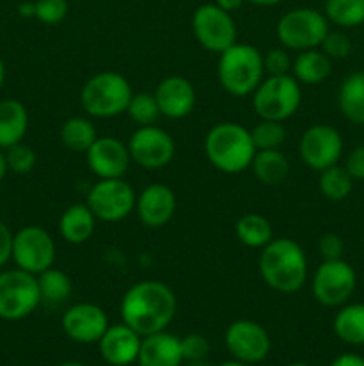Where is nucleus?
Segmentation results:
<instances>
[{
	"instance_id": "24",
	"label": "nucleus",
	"mask_w": 364,
	"mask_h": 366,
	"mask_svg": "<svg viewBox=\"0 0 364 366\" xmlns=\"http://www.w3.org/2000/svg\"><path fill=\"white\" fill-rule=\"evenodd\" d=\"M332 71V59L325 56L321 50L310 49L303 52H296L291 64V75L307 86H318L328 79Z\"/></svg>"
},
{
	"instance_id": "33",
	"label": "nucleus",
	"mask_w": 364,
	"mask_h": 366,
	"mask_svg": "<svg viewBox=\"0 0 364 366\" xmlns=\"http://www.w3.org/2000/svg\"><path fill=\"white\" fill-rule=\"evenodd\" d=\"M250 136H252L256 150H275L284 145L285 138H288V131L284 127V122L263 120L261 118L250 129Z\"/></svg>"
},
{
	"instance_id": "23",
	"label": "nucleus",
	"mask_w": 364,
	"mask_h": 366,
	"mask_svg": "<svg viewBox=\"0 0 364 366\" xmlns=\"http://www.w3.org/2000/svg\"><path fill=\"white\" fill-rule=\"evenodd\" d=\"M29 129L27 107L14 99L0 100V149L24 142Z\"/></svg>"
},
{
	"instance_id": "1",
	"label": "nucleus",
	"mask_w": 364,
	"mask_h": 366,
	"mask_svg": "<svg viewBox=\"0 0 364 366\" xmlns=\"http://www.w3.org/2000/svg\"><path fill=\"white\" fill-rule=\"evenodd\" d=\"M177 313L173 290L161 281H139L123 293L120 317L141 338L166 331Z\"/></svg>"
},
{
	"instance_id": "2",
	"label": "nucleus",
	"mask_w": 364,
	"mask_h": 366,
	"mask_svg": "<svg viewBox=\"0 0 364 366\" xmlns=\"http://www.w3.org/2000/svg\"><path fill=\"white\" fill-rule=\"evenodd\" d=\"M259 275L264 285L277 293H296L309 275L307 254L291 238H273L259 254Z\"/></svg>"
},
{
	"instance_id": "52",
	"label": "nucleus",
	"mask_w": 364,
	"mask_h": 366,
	"mask_svg": "<svg viewBox=\"0 0 364 366\" xmlns=\"http://www.w3.org/2000/svg\"><path fill=\"white\" fill-rule=\"evenodd\" d=\"M288 366H310V365H307V363H300V361H298V363H291V365H288Z\"/></svg>"
},
{
	"instance_id": "35",
	"label": "nucleus",
	"mask_w": 364,
	"mask_h": 366,
	"mask_svg": "<svg viewBox=\"0 0 364 366\" xmlns=\"http://www.w3.org/2000/svg\"><path fill=\"white\" fill-rule=\"evenodd\" d=\"M6 152V161L7 168H9L13 174L25 175L29 172L34 170L36 167V152L29 145H25L24 142L16 143V145L9 147V149L4 150Z\"/></svg>"
},
{
	"instance_id": "42",
	"label": "nucleus",
	"mask_w": 364,
	"mask_h": 366,
	"mask_svg": "<svg viewBox=\"0 0 364 366\" xmlns=\"http://www.w3.org/2000/svg\"><path fill=\"white\" fill-rule=\"evenodd\" d=\"M13 238L9 225L0 220V268L6 267L13 257Z\"/></svg>"
},
{
	"instance_id": "36",
	"label": "nucleus",
	"mask_w": 364,
	"mask_h": 366,
	"mask_svg": "<svg viewBox=\"0 0 364 366\" xmlns=\"http://www.w3.org/2000/svg\"><path fill=\"white\" fill-rule=\"evenodd\" d=\"M36 18L45 25H57L68 16V0H36Z\"/></svg>"
},
{
	"instance_id": "5",
	"label": "nucleus",
	"mask_w": 364,
	"mask_h": 366,
	"mask_svg": "<svg viewBox=\"0 0 364 366\" xmlns=\"http://www.w3.org/2000/svg\"><path fill=\"white\" fill-rule=\"evenodd\" d=\"M132 86L118 71H98L84 82L81 89V106L91 118H114L127 111Z\"/></svg>"
},
{
	"instance_id": "31",
	"label": "nucleus",
	"mask_w": 364,
	"mask_h": 366,
	"mask_svg": "<svg viewBox=\"0 0 364 366\" xmlns=\"http://www.w3.org/2000/svg\"><path fill=\"white\" fill-rule=\"evenodd\" d=\"M352 181L353 179L350 177L345 167L332 164V167L320 172L318 186H320V192L325 199L332 200V202H339V200H345L350 195V192H352Z\"/></svg>"
},
{
	"instance_id": "39",
	"label": "nucleus",
	"mask_w": 364,
	"mask_h": 366,
	"mask_svg": "<svg viewBox=\"0 0 364 366\" xmlns=\"http://www.w3.org/2000/svg\"><path fill=\"white\" fill-rule=\"evenodd\" d=\"M321 52L330 59H345L352 52V41L345 32H330L325 36V39L320 45Z\"/></svg>"
},
{
	"instance_id": "37",
	"label": "nucleus",
	"mask_w": 364,
	"mask_h": 366,
	"mask_svg": "<svg viewBox=\"0 0 364 366\" xmlns=\"http://www.w3.org/2000/svg\"><path fill=\"white\" fill-rule=\"evenodd\" d=\"M181 350L184 361H202L209 356L211 345L206 336L198 332H189L184 338H181Z\"/></svg>"
},
{
	"instance_id": "15",
	"label": "nucleus",
	"mask_w": 364,
	"mask_h": 366,
	"mask_svg": "<svg viewBox=\"0 0 364 366\" xmlns=\"http://www.w3.org/2000/svg\"><path fill=\"white\" fill-rule=\"evenodd\" d=\"M225 347L234 360L246 365L261 363L271 350L266 329L253 320H236L225 331Z\"/></svg>"
},
{
	"instance_id": "26",
	"label": "nucleus",
	"mask_w": 364,
	"mask_h": 366,
	"mask_svg": "<svg viewBox=\"0 0 364 366\" xmlns=\"http://www.w3.org/2000/svg\"><path fill=\"white\" fill-rule=\"evenodd\" d=\"M338 104L346 120L364 125V71L348 75L338 93Z\"/></svg>"
},
{
	"instance_id": "17",
	"label": "nucleus",
	"mask_w": 364,
	"mask_h": 366,
	"mask_svg": "<svg viewBox=\"0 0 364 366\" xmlns=\"http://www.w3.org/2000/svg\"><path fill=\"white\" fill-rule=\"evenodd\" d=\"M63 331L71 342L84 343H98L103 332L109 327V318L107 313L100 306L93 302L74 304L68 307L63 315Z\"/></svg>"
},
{
	"instance_id": "38",
	"label": "nucleus",
	"mask_w": 364,
	"mask_h": 366,
	"mask_svg": "<svg viewBox=\"0 0 364 366\" xmlns=\"http://www.w3.org/2000/svg\"><path fill=\"white\" fill-rule=\"evenodd\" d=\"M263 64L266 75H285L291 74L293 59L284 46H275V49L263 54Z\"/></svg>"
},
{
	"instance_id": "43",
	"label": "nucleus",
	"mask_w": 364,
	"mask_h": 366,
	"mask_svg": "<svg viewBox=\"0 0 364 366\" xmlns=\"http://www.w3.org/2000/svg\"><path fill=\"white\" fill-rule=\"evenodd\" d=\"M330 366H364V357L359 354H341L332 361Z\"/></svg>"
},
{
	"instance_id": "30",
	"label": "nucleus",
	"mask_w": 364,
	"mask_h": 366,
	"mask_svg": "<svg viewBox=\"0 0 364 366\" xmlns=\"http://www.w3.org/2000/svg\"><path fill=\"white\" fill-rule=\"evenodd\" d=\"M39 286V295H41V302L49 304H61L71 295V279L66 272L59 270V268H46L39 275H36Z\"/></svg>"
},
{
	"instance_id": "21",
	"label": "nucleus",
	"mask_w": 364,
	"mask_h": 366,
	"mask_svg": "<svg viewBox=\"0 0 364 366\" xmlns=\"http://www.w3.org/2000/svg\"><path fill=\"white\" fill-rule=\"evenodd\" d=\"M184 357L181 350V338L166 331L145 336L141 340L138 366H181Z\"/></svg>"
},
{
	"instance_id": "28",
	"label": "nucleus",
	"mask_w": 364,
	"mask_h": 366,
	"mask_svg": "<svg viewBox=\"0 0 364 366\" xmlns=\"http://www.w3.org/2000/svg\"><path fill=\"white\" fill-rule=\"evenodd\" d=\"M61 143L71 152L86 154L89 147L93 145L98 132L95 124L86 117H71L63 122L61 125Z\"/></svg>"
},
{
	"instance_id": "49",
	"label": "nucleus",
	"mask_w": 364,
	"mask_h": 366,
	"mask_svg": "<svg viewBox=\"0 0 364 366\" xmlns=\"http://www.w3.org/2000/svg\"><path fill=\"white\" fill-rule=\"evenodd\" d=\"M218 366H250V365L241 363V361H238V360H232V361H225V363H220Z\"/></svg>"
},
{
	"instance_id": "20",
	"label": "nucleus",
	"mask_w": 364,
	"mask_h": 366,
	"mask_svg": "<svg viewBox=\"0 0 364 366\" xmlns=\"http://www.w3.org/2000/svg\"><path fill=\"white\" fill-rule=\"evenodd\" d=\"M141 340V336L123 322L113 324L100 338V356L111 366H128L138 361Z\"/></svg>"
},
{
	"instance_id": "48",
	"label": "nucleus",
	"mask_w": 364,
	"mask_h": 366,
	"mask_svg": "<svg viewBox=\"0 0 364 366\" xmlns=\"http://www.w3.org/2000/svg\"><path fill=\"white\" fill-rule=\"evenodd\" d=\"M4 81H6V64H4V59L0 57V88L4 86Z\"/></svg>"
},
{
	"instance_id": "7",
	"label": "nucleus",
	"mask_w": 364,
	"mask_h": 366,
	"mask_svg": "<svg viewBox=\"0 0 364 366\" xmlns=\"http://www.w3.org/2000/svg\"><path fill=\"white\" fill-rule=\"evenodd\" d=\"M275 34L285 50L303 52L318 49L328 34V20L321 11L313 7H296L282 14Z\"/></svg>"
},
{
	"instance_id": "47",
	"label": "nucleus",
	"mask_w": 364,
	"mask_h": 366,
	"mask_svg": "<svg viewBox=\"0 0 364 366\" xmlns=\"http://www.w3.org/2000/svg\"><path fill=\"white\" fill-rule=\"evenodd\" d=\"M245 2H250V4H253V6L268 7V6H277V4H280L282 0H245Z\"/></svg>"
},
{
	"instance_id": "12",
	"label": "nucleus",
	"mask_w": 364,
	"mask_h": 366,
	"mask_svg": "<svg viewBox=\"0 0 364 366\" xmlns=\"http://www.w3.org/2000/svg\"><path fill=\"white\" fill-rule=\"evenodd\" d=\"M132 163L145 170H161L175 157V139L157 125L138 127L127 142Z\"/></svg>"
},
{
	"instance_id": "4",
	"label": "nucleus",
	"mask_w": 364,
	"mask_h": 366,
	"mask_svg": "<svg viewBox=\"0 0 364 366\" xmlns=\"http://www.w3.org/2000/svg\"><path fill=\"white\" fill-rule=\"evenodd\" d=\"M218 82L232 97H248L264 79L263 52L248 43H238L220 54Z\"/></svg>"
},
{
	"instance_id": "6",
	"label": "nucleus",
	"mask_w": 364,
	"mask_h": 366,
	"mask_svg": "<svg viewBox=\"0 0 364 366\" xmlns=\"http://www.w3.org/2000/svg\"><path fill=\"white\" fill-rule=\"evenodd\" d=\"M302 104V84L285 75H264L261 84L252 93V106L263 120L285 122L298 113Z\"/></svg>"
},
{
	"instance_id": "18",
	"label": "nucleus",
	"mask_w": 364,
	"mask_h": 366,
	"mask_svg": "<svg viewBox=\"0 0 364 366\" xmlns=\"http://www.w3.org/2000/svg\"><path fill=\"white\" fill-rule=\"evenodd\" d=\"M161 117L168 120H182L189 117L196 106V89L189 79L182 75H168L161 79L153 89Z\"/></svg>"
},
{
	"instance_id": "41",
	"label": "nucleus",
	"mask_w": 364,
	"mask_h": 366,
	"mask_svg": "<svg viewBox=\"0 0 364 366\" xmlns=\"http://www.w3.org/2000/svg\"><path fill=\"white\" fill-rule=\"evenodd\" d=\"M345 168L350 174V177L364 181V147H357V149H353L348 154Z\"/></svg>"
},
{
	"instance_id": "9",
	"label": "nucleus",
	"mask_w": 364,
	"mask_h": 366,
	"mask_svg": "<svg viewBox=\"0 0 364 366\" xmlns=\"http://www.w3.org/2000/svg\"><path fill=\"white\" fill-rule=\"evenodd\" d=\"M136 192L123 177L98 179L86 197V204L98 222H121L134 211Z\"/></svg>"
},
{
	"instance_id": "11",
	"label": "nucleus",
	"mask_w": 364,
	"mask_h": 366,
	"mask_svg": "<svg viewBox=\"0 0 364 366\" xmlns=\"http://www.w3.org/2000/svg\"><path fill=\"white\" fill-rule=\"evenodd\" d=\"M56 242L39 225H25L20 231L14 232L13 238V257L16 268L29 272L32 275H39L46 268L56 263Z\"/></svg>"
},
{
	"instance_id": "14",
	"label": "nucleus",
	"mask_w": 364,
	"mask_h": 366,
	"mask_svg": "<svg viewBox=\"0 0 364 366\" xmlns=\"http://www.w3.org/2000/svg\"><path fill=\"white\" fill-rule=\"evenodd\" d=\"M298 152L302 163L320 174L325 168L338 164L343 154V138L332 125H310L300 138Z\"/></svg>"
},
{
	"instance_id": "19",
	"label": "nucleus",
	"mask_w": 364,
	"mask_h": 366,
	"mask_svg": "<svg viewBox=\"0 0 364 366\" xmlns=\"http://www.w3.org/2000/svg\"><path fill=\"white\" fill-rule=\"evenodd\" d=\"M177 209V197L173 189L161 182L146 186L136 197V214L139 222L148 229H163L173 218Z\"/></svg>"
},
{
	"instance_id": "27",
	"label": "nucleus",
	"mask_w": 364,
	"mask_h": 366,
	"mask_svg": "<svg viewBox=\"0 0 364 366\" xmlns=\"http://www.w3.org/2000/svg\"><path fill=\"white\" fill-rule=\"evenodd\" d=\"M236 238L248 249H263L273 239V227L266 217L257 213H246L238 218L234 225Z\"/></svg>"
},
{
	"instance_id": "51",
	"label": "nucleus",
	"mask_w": 364,
	"mask_h": 366,
	"mask_svg": "<svg viewBox=\"0 0 364 366\" xmlns=\"http://www.w3.org/2000/svg\"><path fill=\"white\" fill-rule=\"evenodd\" d=\"M188 366H209V365L206 363V360H202V361H189Z\"/></svg>"
},
{
	"instance_id": "50",
	"label": "nucleus",
	"mask_w": 364,
	"mask_h": 366,
	"mask_svg": "<svg viewBox=\"0 0 364 366\" xmlns=\"http://www.w3.org/2000/svg\"><path fill=\"white\" fill-rule=\"evenodd\" d=\"M57 366H88V365L79 363V361H64V363H61V365H57Z\"/></svg>"
},
{
	"instance_id": "25",
	"label": "nucleus",
	"mask_w": 364,
	"mask_h": 366,
	"mask_svg": "<svg viewBox=\"0 0 364 366\" xmlns=\"http://www.w3.org/2000/svg\"><path fill=\"white\" fill-rule=\"evenodd\" d=\"M250 170L253 172V177L264 186H278L288 179L291 164L285 154L280 149L275 150H257L253 156Z\"/></svg>"
},
{
	"instance_id": "46",
	"label": "nucleus",
	"mask_w": 364,
	"mask_h": 366,
	"mask_svg": "<svg viewBox=\"0 0 364 366\" xmlns=\"http://www.w3.org/2000/svg\"><path fill=\"white\" fill-rule=\"evenodd\" d=\"M9 172V168H7V161H6V152H4L2 149H0V182H2V179L6 177V174Z\"/></svg>"
},
{
	"instance_id": "22",
	"label": "nucleus",
	"mask_w": 364,
	"mask_h": 366,
	"mask_svg": "<svg viewBox=\"0 0 364 366\" xmlns=\"http://www.w3.org/2000/svg\"><path fill=\"white\" fill-rule=\"evenodd\" d=\"M96 217L88 204H71L59 218V234L70 245H82L93 236L96 229Z\"/></svg>"
},
{
	"instance_id": "8",
	"label": "nucleus",
	"mask_w": 364,
	"mask_h": 366,
	"mask_svg": "<svg viewBox=\"0 0 364 366\" xmlns=\"http://www.w3.org/2000/svg\"><path fill=\"white\" fill-rule=\"evenodd\" d=\"M41 304L36 275L13 268L0 272V318L7 322L24 320Z\"/></svg>"
},
{
	"instance_id": "29",
	"label": "nucleus",
	"mask_w": 364,
	"mask_h": 366,
	"mask_svg": "<svg viewBox=\"0 0 364 366\" xmlns=\"http://www.w3.org/2000/svg\"><path fill=\"white\" fill-rule=\"evenodd\" d=\"M334 332L348 345H364V304H348L334 318Z\"/></svg>"
},
{
	"instance_id": "32",
	"label": "nucleus",
	"mask_w": 364,
	"mask_h": 366,
	"mask_svg": "<svg viewBox=\"0 0 364 366\" xmlns=\"http://www.w3.org/2000/svg\"><path fill=\"white\" fill-rule=\"evenodd\" d=\"M323 14L339 27H357L364 24V0H327Z\"/></svg>"
},
{
	"instance_id": "13",
	"label": "nucleus",
	"mask_w": 364,
	"mask_h": 366,
	"mask_svg": "<svg viewBox=\"0 0 364 366\" xmlns=\"http://www.w3.org/2000/svg\"><path fill=\"white\" fill-rule=\"evenodd\" d=\"M355 272L346 261H323L313 275V295L321 306L339 307L346 304L355 290Z\"/></svg>"
},
{
	"instance_id": "10",
	"label": "nucleus",
	"mask_w": 364,
	"mask_h": 366,
	"mask_svg": "<svg viewBox=\"0 0 364 366\" xmlns=\"http://www.w3.org/2000/svg\"><path fill=\"white\" fill-rule=\"evenodd\" d=\"M191 29L196 41L218 56L238 39V29L232 13H227L214 2L196 7L191 18Z\"/></svg>"
},
{
	"instance_id": "34",
	"label": "nucleus",
	"mask_w": 364,
	"mask_h": 366,
	"mask_svg": "<svg viewBox=\"0 0 364 366\" xmlns=\"http://www.w3.org/2000/svg\"><path fill=\"white\" fill-rule=\"evenodd\" d=\"M125 113L128 114V118H131L138 127L156 125L161 118V111L159 106H157L156 97H153V93L148 92L132 93L131 102H128Z\"/></svg>"
},
{
	"instance_id": "45",
	"label": "nucleus",
	"mask_w": 364,
	"mask_h": 366,
	"mask_svg": "<svg viewBox=\"0 0 364 366\" xmlns=\"http://www.w3.org/2000/svg\"><path fill=\"white\" fill-rule=\"evenodd\" d=\"M18 14L24 18H36L34 2H21L20 6H18Z\"/></svg>"
},
{
	"instance_id": "44",
	"label": "nucleus",
	"mask_w": 364,
	"mask_h": 366,
	"mask_svg": "<svg viewBox=\"0 0 364 366\" xmlns=\"http://www.w3.org/2000/svg\"><path fill=\"white\" fill-rule=\"evenodd\" d=\"M214 4L227 13H234L245 4V0H214Z\"/></svg>"
},
{
	"instance_id": "16",
	"label": "nucleus",
	"mask_w": 364,
	"mask_h": 366,
	"mask_svg": "<svg viewBox=\"0 0 364 366\" xmlns=\"http://www.w3.org/2000/svg\"><path fill=\"white\" fill-rule=\"evenodd\" d=\"M131 163L127 143L114 136H98L86 152V164L98 179L125 177Z\"/></svg>"
},
{
	"instance_id": "40",
	"label": "nucleus",
	"mask_w": 364,
	"mask_h": 366,
	"mask_svg": "<svg viewBox=\"0 0 364 366\" xmlns=\"http://www.w3.org/2000/svg\"><path fill=\"white\" fill-rule=\"evenodd\" d=\"M318 250H320L323 261H332V259H341L343 252H345V245H343V239L339 238L334 232H327L320 238L318 242Z\"/></svg>"
},
{
	"instance_id": "3",
	"label": "nucleus",
	"mask_w": 364,
	"mask_h": 366,
	"mask_svg": "<svg viewBox=\"0 0 364 366\" xmlns=\"http://www.w3.org/2000/svg\"><path fill=\"white\" fill-rule=\"evenodd\" d=\"M203 152L218 172L236 175L248 170L257 150L250 129L236 122H220L207 131Z\"/></svg>"
}]
</instances>
